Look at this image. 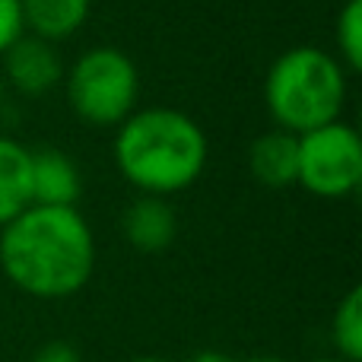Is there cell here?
I'll return each mask as SVG.
<instances>
[{"mask_svg": "<svg viewBox=\"0 0 362 362\" xmlns=\"http://www.w3.org/2000/svg\"><path fill=\"white\" fill-rule=\"evenodd\" d=\"M19 35H25L23 4H19V0H0V54H4Z\"/></svg>", "mask_w": 362, "mask_h": 362, "instance_id": "obj_14", "label": "cell"}, {"mask_svg": "<svg viewBox=\"0 0 362 362\" xmlns=\"http://www.w3.org/2000/svg\"><path fill=\"white\" fill-rule=\"evenodd\" d=\"M264 102L276 127L299 137L340 121L346 105V70L325 48H289L270 64Z\"/></svg>", "mask_w": 362, "mask_h": 362, "instance_id": "obj_3", "label": "cell"}, {"mask_svg": "<svg viewBox=\"0 0 362 362\" xmlns=\"http://www.w3.org/2000/svg\"><path fill=\"white\" fill-rule=\"evenodd\" d=\"M191 362H235V359L226 356V353H219V350H204V353H197Z\"/></svg>", "mask_w": 362, "mask_h": 362, "instance_id": "obj_16", "label": "cell"}, {"mask_svg": "<svg viewBox=\"0 0 362 362\" xmlns=\"http://www.w3.org/2000/svg\"><path fill=\"white\" fill-rule=\"evenodd\" d=\"M29 362H83V356L70 340H48L32 353Z\"/></svg>", "mask_w": 362, "mask_h": 362, "instance_id": "obj_15", "label": "cell"}, {"mask_svg": "<svg viewBox=\"0 0 362 362\" xmlns=\"http://www.w3.org/2000/svg\"><path fill=\"white\" fill-rule=\"evenodd\" d=\"M331 344L337 350V359L362 362V289L353 286L340 299L337 312L331 318Z\"/></svg>", "mask_w": 362, "mask_h": 362, "instance_id": "obj_12", "label": "cell"}, {"mask_svg": "<svg viewBox=\"0 0 362 362\" xmlns=\"http://www.w3.org/2000/svg\"><path fill=\"white\" fill-rule=\"evenodd\" d=\"M337 61L346 74L362 67V0H346L337 16Z\"/></svg>", "mask_w": 362, "mask_h": 362, "instance_id": "obj_13", "label": "cell"}, {"mask_svg": "<svg viewBox=\"0 0 362 362\" xmlns=\"http://www.w3.org/2000/svg\"><path fill=\"white\" fill-rule=\"evenodd\" d=\"M242 362H286L280 356H251V359H242Z\"/></svg>", "mask_w": 362, "mask_h": 362, "instance_id": "obj_17", "label": "cell"}, {"mask_svg": "<svg viewBox=\"0 0 362 362\" xmlns=\"http://www.w3.org/2000/svg\"><path fill=\"white\" fill-rule=\"evenodd\" d=\"M64 86L74 115L93 127H118L137 112L140 74L121 48L99 45L83 51L74 67L64 70Z\"/></svg>", "mask_w": 362, "mask_h": 362, "instance_id": "obj_4", "label": "cell"}, {"mask_svg": "<svg viewBox=\"0 0 362 362\" xmlns=\"http://www.w3.org/2000/svg\"><path fill=\"white\" fill-rule=\"evenodd\" d=\"M121 232L131 248L144 251V255H159L175 242L178 216L165 197L140 194L134 204H127L124 216H121Z\"/></svg>", "mask_w": 362, "mask_h": 362, "instance_id": "obj_7", "label": "cell"}, {"mask_svg": "<svg viewBox=\"0 0 362 362\" xmlns=\"http://www.w3.org/2000/svg\"><path fill=\"white\" fill-rule=\"evenodd\" d=\"M321 362H344V359H321Z\"/></svg>", "mask_w": 362, "mask_h": 362, "instance_id": "obj_20", "label": "cell"}, {"mask_svg": "<svg viewBox=\"0 0 362 362\" xmlns=\"http://www.w3.org/2000/svg\"><path fill=\"white\" fill-rule=\"evenodd\" d=\"M210 144L191 115L144 108L127 115L115 134V165L140 194L169 197L204 175Z\"/></svg>", "mask_w": 362, "mask_h": 362, "instance_id": "obj_2", "label": "cell"}, {"mask_svg": "<svg viewBox=\"0 0 362 362\" xmlns=\"http://www.w3.org/2000/svg\"><path fill=\"white\" fill-rule=\"evenodd\" d=\"M131 362H172V359H163V356H137V359H131Z\"/></svg>", "mask_w": 362, "mask_h": 362, "instance_id": "obj_18", "label": "cell"}, {"mask_svg": "<svg viewBox=\"0 0 362 362\" xmlns=\"http://www.w3.org/2000/svg\"><path fill=\"white\" fill-rule=\"evenodd\" d=\"M0 108H4V76H0Z\"/></svg>", "mask_w": 362, "mask_h": 362, "instance_id": "obj_19", "label": "cell"}, {"mask_svg": "<svg viewBox=\"0 0 362 362\" xmlns=\"http://www.w3.org/2000/svg\"><path fill=\"white\" fill-rule=\"evenodd\" d=\"M19 4L25 29L54 45L76 35L93 10V0H19Z\"/></svg>", "mask_w": 362, "mask_h": 362, "instance_id": "obj_10", "label": "cell"}, {"mask_svg": "<svg viewBox=\"0 0 362 362\" xmlns=\"http://www.w3.org/2000/svg\"><path fill=\"white\" fill-rule=\"evenodd\" d=\"M0 270L32 299H70L93 280L95 235L76 206L29 204L0 226Z\"/></svg>", "mask_w": 362, "mask_h": 362, "instance_id": "obj_1", "label": "cell"}, {"mask_svg": "<svg viewBox=\"0 0 362 362\" xmlns=\"http://www.w3.org/2000/svg\"><path fill=\"white\" fill-rule=\"evenodd\" d=\"M308 194L325 200H340L356 194L362 185V140L356 127L344 121H331L325 127H315L299 134V175Z\"/></svg>", "mask_w": 362, "mask_h": 362, "instance_id": "obj_5", "label": "cell"}, {"mask_svg": "<svg viewBox=\"0 0 362 362\" xmlns=\"http://www.w3.org/2000/svg\"><path fill=\"white\" fill-rule=\"evenodd\" d=\"M29 181H32V204L42 206H76L83 194V175L76 163L61 150H45L29 156Z\"/></svg>", "mask_w": 362, "mask_h": 362, "instance_id": "obj_8", "label": "cell"}, {"mask_svg": "<svg viewBox=\"0 0 362 362\" xmlns=\"http://www.w3.org/2000/svg\"><path fill=\"white\" fill-rule=\"evenodd\" d=\"M248 169L267 187L296 185V175H299V137L289 131H280V127L261 134L248 150Z\"/></svg>", "mask_w": 362, "mask_h": 362, "instance_id": "obj_9", "label": "cell"}, {"mask_svg": "<svg viewBox=\"0 0 362 362\" xmlns=\"http://www.w3.org/2000/svg\"><path fill=\"white\" fill-rule=\"evenodd\" d=\"M29 156L23 144L0 137V226L32 204V181H29Z\"/></svg>", "mask_w": 362, "mask_h": 362, "instance_id": "obj_11", "label": "cell"}, {"mask_svg": "<svg viewBox=\"0 0 362 362\" xmlns=\"http://www.w3.org/2000/svg\"><path fill=\"white\" fill-rule=\"evenodd\" d=\"M0 57H4L0 76L19 95L38 99V95H48L57 83H64V61L54 42H45L38 35H19Z\"/></svg>", "mask_w": 362, "mask_h": 362, "instance_id": "obj_6", "label": "cell"}]
</instances>
